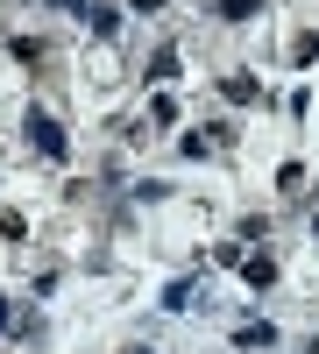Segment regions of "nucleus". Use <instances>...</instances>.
Returning <instances> with one entry per match:
<instances>
[{
  "label": "nucleus",
  "mask_w": 319,
  "mask_h": 354,
  "mask_svg": "<svg viewBox=\"0 0 319 354\" xmlns=\"http://www.w3.org/2000/svg\"><path fill=\"white\" fill-rule=\"evenodd\" d=\"M135 354H149V347H135Z\"/></svg>",
  "instance_id": "7ed1b4c3"
},
{
  "label": "nucleus",
  "mask_w": 319,
  "mask_h": 354,
  "mask_svg": "<svg viewBox=\"0 0 319 354\" xmlns=\"http://www.w3.org/2000/svg\"><path fill=\"white\" fill-rule=\"evenodd\" d=\"M21 121H28V135H36V149H43V156H64V135H57V121H50L43 106H28Z\"/></svg>",
  "instance_id": "f257e3e1"
},
{
  "label": "nucleus",
  "mask_w": 319,
  "mask_h": 354,
  "mask_svg": "<svg viewBox=\"0 0 319 354\" xmlns=\"http://www.w3.org/2000/svg\"><path fill=\"white\" fill-rule=\"evenodd\" d=\"M255 93H263V85H255V78H227V100H235V106H248Z\"/></svg>",
  "instance_id": "f03ea898"
}]
</instances>
